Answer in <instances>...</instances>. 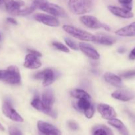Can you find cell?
I'll list each match as a JSON object with an SVG mask.
<instances>
[{
	"instance_id": "6da1fadb",
	"label": "cell",
	"mask_w": 135,
	"mask_h": 135,
	"mask_svg": "<svg viewBox=\"0 0 135 135\" xmlns=\"http://www.w3.org/2000/svg\"><path fill=\"white\" fill-rule=\"evenodd\" d=\"M63 29L66 32L70 34L75 38L82 41L94 42L96 40V36L82 29L78 28L71 25H64Z\"/></svg>"
},
{
	"instance_id": "7a4b0ae2",
	"label": "cell",
	"mask_w": 135,
	"mask_h": 135,
	"mask_svg": "<svg viewBox=\"0 0 135 135\" xmlns=\"http://www.w3.org/2000/svg\"><path fill=\"white\" fill-rule=\"evenodd\" d=\"M70 10L75 15H83L92 9V3L89 0H69Z\"/></svg>"
},
{
	"instance_id": "3957f363",
	"label": "cell",
	"mask_w": 135,
	"mask_h": 135,
	"mask_svg": "<svg viewBox=\"0 0 135 135\" xmlns=\"http://www.w3.org/2000/svg\"><path fill=\"white\" fill-rule=\"evenodd\" d=\"M1 80L12 85L20 84L21 75L19 69L15 66H10L7 69L1 70Z\"/></svg>"
},
{
	"instance_id": "277c9868",
	"label": "cell",
	"mask_w": 135,
	"mask_h": 135,
	"mask_svg": "<svg viewBox=\"0 0 135 135\" xmlns=\"http://www.w3.org/2000/svg\"><path fill=\"white\" fill-rule=\"evenodd\" d=\"M41 100H42V103H43L46 109V114L53 117V118H56L57 115L52 108L54 103V96L52 91L50 89L46 90L42 94Z\"/></svg>"
},
{
	"instance_id": "5b68a950",
	"label": "cell",
	"mask_w": 135,
	"mask_h": 135,
	"mask_svg": "<svg viewBox=\"0 0 135 135\" xmlns=\"http://www.w3.org/2000/svg\"><path fill=\"white\" fill-rule=\"evenodd\" d=\"M81 22L86 27L91 29L103 28L105 30L109 31L110 28L107 25L101 22L95 17L91 15H83L79 18Z\"/></svg>"
},
{
	"instance_id": "8992f818",
	"label": "cell",
	"mask_w": 135,
	"mask_h": 135,
	"mask_svg": "<svg viewBox=\"0 0 135 135\" xmlns=\"http://www.w3.org/2000/svg\"><path fill=\"white\" fill-rule=\"evenodd\" d=\"M39 9L49 13L51 15L54 17H67L66 11L62 9L59 5L54 3H51L48 1H46L44 4H42L39 8Z\"/></svg>"
},
{
	"instance_id": "52a82bcc",
	"label": "cell",
	"mask_w": 135,
	"mask_h": 135,
	"mask_svg": "<svg viewBox=\"0 0 135 135\" xmlns=\"http://www.w3.org/2000/svg\"><path fill=\"white\" fill-rule=\"evenodd\" d=\"M3 113L10 119L11 120L15 122H22L23 119L22 117L16 112L15 109L13 108L11 103L9 100H5L2 105Z\"/></svg>"
},
{
	"instance_id": "ba28073f",
	"label": "cell",
	"mask_w": 135,
	"mask_h": 135,
	"mask_svg": "<svg viewBox=\"0 0 135 135\" xmlns=\"http://www.w3.org/2000/svg\"><path fill=\"white\" fill-rule=\"evenodd\" d=\"M34 77L36 79H42V84L45 87L50 86L56 79L55 73L50 69H46L41 72L37 73L34 75Z\"/></svg>"
},
{
	"instance_id": "9c48e42d",
	"label": "cell",
	"mask_w": 135,
	"mask_h": 135,
	"mask_svg": "<svg viewBox=\"0 0 135 135\" xmlns=\"http://www.w3.org/2000/svg\"><path fill=\"white\" fill-rule=\"evenodd\" d=\"M7 11L13 15H19L20 11L25 5L22 0H5L4 1Z\"/></svg>"
},
{
	"instance_id": "30bf717a",
	"label": "cell",
	"mask_w": 135,
	"mask_h": 135,
	"mask_svg": "<svg viewBox=\"0 0 135 135\" xmlns=\"http://www.w3.org/2000/svg\"><path fill=\"white\" fill-rule=\"evenodd\" d=\"M37 127L39 131V134L43 135H62L60 131L56 127L44 121H38Z\"/></svg>"
},
{
	"instance_id": "8fae6325",
	"label": "cell",
	"mask_w": 135,
	"mask_h": 135,
	"mask_svg": "<svg viewBox=\"0 0 135 135\" xmlns=\"http://www.w3.org/2000/svg\"><path fill=\"white\" fill-rule=\"evenodd\" d=\"M34 19L38 22H41L45 25H47L49 26H52V27H56V26H59L60 22L57 18L54 16L51 15H46L44 13H37L34 15Z\"/></svg>"
},
{
	"instance_id": "7c38bea8",
	"label": "cell",
	"mask_w": 135,
	"mask_h": 135,
	"mask_svg": "<svg viewBox=\"0 0 135 135\" xmlns=\"http://www.w3.org/2000/svg\"><path fill=\"white\" fill-rule=\"evenodd\" d=\"M98 112L101 114V117L105 119L110 120L115 118L116 113L114 108L111 105L106 104H99L97 106Z\"/></svg>"
},
{
	"instance_id": "4fadbf2b",
	"label": "cell",
	"mask_w": 135,
	"mask_h": 135,
	"mask_svg": "<svg viewBox=\"0 0 135 135\" xmlns=\"http://www.w3.org/2000/svg\"><path fill=\"white\" fill-rule=\"evenodd\" d=\"M112 97L122 102H128L135 98V94L132 91L126 89H119L115 91L111 94Z\"/></svg>"
},
{
	"instance_id": "5bb4252c",
	"label": "cell",
	"mask_w": 135,
	"mask_h": 135,
	"mask_svg": "<svg viewBox=\"0 0 135 135\" xmlns=\"http://www.w3.org/2000/svg\"><path fill=\"white\" fill-rule=\"evenodd\" d=\"M79 49L90 59H93V60H97L99 59V57H100L99 54L91 45L81 42L79 44Z\"/></svg>"
},
{
	"instance_id": "9a60e30c",
	"label": "cell",
	"mask_w": 135,
	"mask_h": 135,
	"mask_svg": "<svg viewBox=\"0 0 135 135\" xmlns=\"http://www.w3.org/2000/svg\"><path fill=\"white\" fill-rule=\"evenodd\" d=\"M23 65L24 67L27 69H38L41 67L42 63L38 57L29 53L25 57Z\"/></svg>"
},
{
	"instance_id": "2e32d148",
	"label": "cell",
	"mask_w": 135,
	"mask_h": 135,
	"mask_svg": "<svg viewBox=\"0 0 135 135\" xmlns=\"http://www.w3.org/2000/svg\"><path fill=\"white\" fill-rule=\"evenodd\" d=\"M108 9L111 13L115 15V16L120 17V18H131L134 17V14L131 12V11L124 9V8L113 6V5H109L108 7Z\"/></svg>"
},
{
	"instance_id": "e0dca14e",
	"label": "cell",
	"mask_w": 135,
	"mask_h": 135,
	"mask_svg": "<svg viewBox=\"0 0 135 135\" xmlns=\"http://www.w3.org/2000/svg\"><path fill=\"white\" fill-rule=\"evenodd\" d=\"M115 34L123 37L135 36V22L119 29L115 32Z\"/></svg>"
},
{
	"instance_id": "ac0fdd59",
	"label": "cell",
	"mask_w": 135,
	"mask_h": 135,
	"mask_svg": "<svg viewBox=\"0 0 135 135\" xmlns=\"http://www.w3.org/2000/svg\"><path fill=\"white\" fill-rule=\"evenodd\" d=\"M104 79L107 83L114 86L121 87L123 86L121 78L112 73H106L104 75Z\"/></svg>"
},
{
	"instance_id": "d6986e66",
	"label": "cell",
	"mask_w": 135,
	"mask_h": 135,
	"mask_svg": "<svg viewBox=\"0 0 135 135\" xmlns=\"http://www.w3.org/2000/svg\"><path fill=\"white\" fill-rule=\"evenodd\" d=\"M108 123L111 126L116 128L122 135H129V133H128L127 127L120 120L116 118H113L112 119L109 120Z\"/></svg>"
},
{
	"instance_id": "ffe728a7",
	"label": "cell",
	"mask_w": 135,
	"mask_h": 135,
	"mask_svg": "<svg viewBox=\"0 0 135 135\" xmlns=\"http://www.w3.org/2000/svg\"><path fill=\"white\" fill-rule=\"evenodd\" d=\"M95 42L105 46H111L116 42V39L111 36L106 35L104 34H99L96 36Z\"/></svg>"
},
{
	"instance_id": "44dd1931",
	"label": "cell",
	"mask_w": 135,
	"mask_h": 135,
	"mask_svg": "<svg viewBox=\"0 0 135 135\" xmlns=\"http://www.w3.org/2000/svg\"><path fill=\"white\" fill-rule=\"evenodd\" d=\"M76 106L78 110L85 113L91 107L93 106V104L91 103V99L82 98L78 99V101L76 102Z\"/></svg>"
},
{
	"instance_id": "7402d4cb",
	"label": "cell",
	"mask_w": 135,
	"mask_h": 135,
	"mask_svg": "<svg viewBox=\"0 0 135 135\" xmlns=\"http://www.w3.org/2000/svg\"><path fill=\"white\" fill-rule=\"evenodd\" d=\"M92 135H113L112 131L105 125H97L93 127Z\"/></svg>"
},
{
	"instance_id": "603a6c76",
	"label": "cell",
	"mask_w": 135,
	"mask_h": 135,
	"mask_svg": "<svg viewBox=\"0 0 135 135\" xmlns=\"http://www.w3.org/2000/svg\"><path fill=\"white\" fill-rule=\"evenodd\" d=\"M31 105L34 109H37V110L41 112H43V113H44L46 114V109L44 107V105L42 100L39 97V96L37 95V96H35L33 98V100L31 102Z\"/></svg>"
},
{
	"instance_id": "cb8c5ba5",
	"label": "cell",
	"mask_w": 135,
	"mask_h": 135,
	"mask_svg": "<svg viewBox=\"0 0 135 135\" xmlns=\"http://www.w3.org/2000/svg\"><path fill=\"white\" fill-rule=\"evenodd\" d=\"M70 94H71V96L72 97L77 99H91V96L87 92L82 89H74L71 91Z\"/></svg>"
},
{
	"instance_id": "d4e9b609",
	"label": "cell",
	"mask_w": 135,
	"mask_h": 135,
	"mask_svg": "<svg viewBox=\"0 0 135 135\" xmlns=\"http://www.w3.org/2000/svg\"><path fill=\"white\" fill-rule=\"evenodd\" d=\"M52 46L55 47L57 50H60L61 51H63V52L65 53H69L70 52V50L68 48L67 46H65L63 44L60 43V42H54L52 43Z\"/></svg>"
},
{
	"instance_id": "484cf974",
	"label": "cell",
	"mask_w": 135,
	"mask_h": 135,
	"mask_svg": "<svg viewBox=\"0 0 135 135\" xmlns=\"http://www.w3.org/2000/svg\"><path fill=\"white\" fill-rule=\"evenodd\" d=\"M64 41L65 42H66V45L71 49H72V50H79V46H78V45H77V44L75 43L74 41H73L71 39H70V38H65Z\"/></svg>"
},
{
	"instance_id": "4316f807",
	"label": "cell",
	"mask_w": 135,
	"mask_h": 135,
	"mask_svg": "<svg viewBox=\"0 0 135 135\" xmlns=\"http://www.w3.org/2000/svg\"><path fill=\"white\" fill-rule=\"evenodd\" d=\"M119 2L123 6V8L128 10H132V0H119Z\"/></svg>"
},
{
	"instance_id": "83f0119b",
	"label": "cell",
	"mask_w": 135,
	"mask_h": 135,
	"mask_svg": "<svg viewBox=\"0 0 135 135\" xmlns=\"http://www.w3.org/2000/svg\"><path fill=\"white\" fill-rule=\"evenodd\" d=\"M9 135H22V133L21 131V130H19L18 128L14 126L9 127Z\"/></svg>"
},
{
	"instance_id": "f1b7e54d",
	"label": "cell",
	"mask_w": 135,
	"mask_h": 135,
	"mask_svg": "<svg viewBox=\"0 0 135 135\" xmlns=\"http://www.w3.org/2000/svg\"><path fill=\"white\" fill-rule=\"evenodd\" d=\"M48 1V0H33L32 5L35 7L36 9H39L41 5Z\"/></svg>"
},
{
	"instance_id": "f546056e",
	"label": "cell",
	"mask_w": 135,
	"mask_h": 135,
	"mask_svg": "<svg viewBox=\"0 0 135 135\" xmlns=\"http://www.w3.org/2000/svg\"><path fill=\"white\" fill-rule=\"evenodd\" d=\"M120 76L124 78H132L135 76V71H128V72L124 73L121 74Z\"/></svg>"
},
{
	"instance_id": "4dcf8cb0",
	"label": "cell",
	"mask_w": 135,
	"mask_h": 135,
	"mask_svg": "<svg viewBox=\"0 0 135 135\" xmlns=\"http://www.w3.org/2000/svg\"><path fill=\"white\" fill-rule=\"evenodd\" d=\"M68 127L72 130H78L79 129V127H78V125L74 121H70L68 123Z\"/></svg>"
},
{
	"instance_id": "1f68e13d",
	"label": "cell",
	"mask_w": 135,
	"mask_h": 135,
	"mask_svg": "<svg viewBox=\"0 0 135 135\" xmlns=\"http://www.w3.org/2000/svg\"><path fill=\"white\" fill-rule=\"evenodd\" d=\"M27 51H29V53H30V54H33V55H36V56L38 57H40L42 56V54H41L39 52V51H36V50H30V49H28Z\"/></svg>"
},
{
	"instance_id": "d6a6232c",
	"label": "cell",
	"mask_w": 135,
	"mask_h": 135,
	"mask_svg": "<svg viewBox=\"0 0 135 135\" xmlns=\"http://www.w3.org/2000/svg\"><path fill=\"white\" fill-rule=\"evenodd\" d=\"M128 57H129V59H131V60H134V59H135V47L132 49L131 52L130 53L129 56Z\"/></svg>"
},
{
	"instance_id": "836d02e7",
	"label": "cell",
	"mask_w": 135,
	"mask_h": 135,
	"mask_svg": "<svg viewBox=\"0 0 135 135\" xmlns=\"http://www.w3.org/2000/svg\"><path fill=\"white\" fill-rule=\"evenodd\" d=\"M7 21L9 22H10V23L13 24V25H17V22L16 21V20H15L14 18H11V17L7 18Z\"/></svg>"
},
{
	"instance_id": "e575fe53",
	"label": "cell",
	"mask_w": 135,
	"mask_h": 135,
	"mask_svg": "<svg viewBox=\"0 0 135 135\" xmlns=\"http://www.w3.org/2000/svg\"><path fill=\"white\" fill-rule=\"evenodd\" d=\"M5 131V128H4L3 126L0 123V131Z\"/></svg>"
},
{
	"instance_id": "d590c367",
	"label": "cell",
	"mask_w": 135,
	"mask_h": 135,
	"mask_svg": "<svg viewBox=\"0 0 135 135\" xmlns=\"http://www.w3.org/2000/svg\"><path fill=\"white\" fill-rule=\"evenodd\" d=\"M4 1H5V0H0V5H1L2 4H3Z\"/></svg>"
},
{
	"instance_id": "8d00e7d4",
	"label": "cell",
	"mask_w": 135,
	"mask_h": 135,
	"mask_svg": "<svg viewBox=\"0 0 135 135\" xmlns=\"http://www.w3.org/2000/svg\"><path fill=\"white\" fill-rule=\"evenodd\" d=\"M0 39H1V36H0Z\"/></svg>"
}]
</instances>
